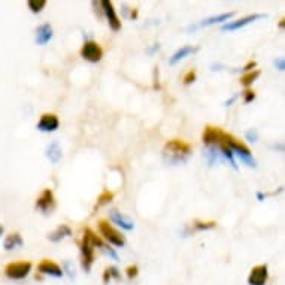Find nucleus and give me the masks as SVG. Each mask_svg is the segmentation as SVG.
I'll return each mask as SVG.
<instances>
[{
    "instance_id": "1",
    "label": "nucleus",
    "mask_w": 285,
    "mask_h": 285,
    "mask_svg": "<svg viewBox=\"0 0 285 285\" xmlns=\"http://www.w3.org/2000/svg\"><path fill=\"white\" fill-rule=\"evenodd\" d=\"M103 245V240L90 228H87L84 231V237H82V243H81V263H82V269L85 272L91 270V266L94 263V248H99Z\"/></svg>"
},
{
    "instance_id": "2",
    "label": "nucleus",
    "mask_w": 285,
    "mask_h": 285,
    "mask_svg": "<svg viewBox=\"0 0 285 285\" xmlns=\"http://www.w3.org/2000/svg\"><path fill=\"white\" fill-rule=\"evenodd\" d=\"M191 151H193V148L190 143H187L181 139H173L164 145L163 157L170 164H182L190 157Z\"/></svg>"
},
{
    "instance_id": "3",
    "label": "nucleus",
    "mask_w": 285,
    "mask_h": 285,
    "mask_svg": "<svg viewBox=\"0 0 285 285\" xmlns=\"http://www.w3.org/2000/svg\"><path fill=\"white\" fill-rule=\"evenodd\" d=\"M99 231H100V234L109 242V243H112V245H115V246H124L126 245V237L118 231V230H115L108 221H99Z\"/></svg>"
},
{
    "instance_id": "4",
    "label": "nucleus",
    "mask_w": 285,
    "mask_h": 285,
    "mask_svg": "<svg viewBox=\"0 0 285 285\" xmlns=\"http://www.w3.org/2000/svg\"><path fill=\"white\" fill-rule=\"evenodd\" d=\"M32 270V263L30 261H14V263H9L6 267H5V275L9 278V279H24Z\"/></svg>"
},
{
    "instance_id": "5",
    "label": "nucleus",
    "mask_w": 285,
    "mask_h": 285,
    "mask_svg": "<svg viewBox=\"0 0 285 285\" xmlns=\"http://www.w3.org/2000/svg\"><path fill=\"white\" fill-rule=\"evenodd\" d=\"M81 57L90 63H99L103 57V50L97 42L85 41V44L81 48Z\"/></svg>"
},
{
    "instance_id": "6",
    "label": "nucleus",
    "mask_w": 285,
    "mask_h": 285,
    "mask_svg": "<svg viewBox=\"0 0 285 285\" xmlns=\"http://www.w3.org/2000/svg\"><path fill=\"white\" fill-rule=\"evenodd\" d=\"M36 208L45 215L51 214L56 209V199H54V194L50 188H45L41 193V196L36 200Z\"/></svg>"
},
{
    "instance_id": "7",
    "label": "nucleus",
    "mask_w": 285,
    "mask_h": 285,
    "mask_svg": "<svg viewBox=\"0 0 285 285\" xmlns=\"http://www.w3.org/2000/svg\"><path fill=\"white\" fill-rule=\"evenodd\" d=\"M100 6H102L103 14H105L106 18H108V24H109V27H111L114 32H118V30L121 29V21H120V18H118V15H117V12H115L114 3L109 2V0H102V2H100Z\"/></svg>"
},
{
    "instance_id": "8",
    "label": "nucleus",
    "mask_w": 285,
    "mask_h": 285,
    "mask_svg": "<svg viewBox=\"0 0 285 285\" xmlns=\"http://www.w3.org/2000/svg\"><path fill=\"white\" fill-rule=\"evenodd\" d=\"M269 279V269L267 264H258L252 267L249 276H248V284L249 285H266Z\"/></svg>"
},
{
    "instance_id": "9",
    "label": "nucleus",
    "mask_w": 285,
    "mask_h": 285,
    "mask_svg": "<svg viewBox=\"0 0 285 285\" xmlns=\"http://www.w3.org/2000/svg\"><path fill=\"white\" fill-rule=\"evenodd\" d=\"M38 270H39L41 275H50V276H53V278H62V276L65 275L63 269H62L56 261L48 260V258H45V260H42V261L39 263Z\"/></svg>"
},
{
    "instance_id": "10",
    "label": "nucleus",
    "mask_w": 285,
    "mask_h": 285,
    "mask_svg": "<svg viewBox=\"0 0 285 285\" xmlns=\"http://www.w3.org/2000/svg\"><path fill=\"white\" fill-rule=\"evenodd\" d=\"M261 18H266V15H264V14H254V15L243 17V18H240V20H237V21H231V23L224 24V26H222V32H234V30H239V29H242V27H245V26H248V24H251V23H254V21H257V20H261Z\"/></svg>"
},
{
    "instance_id": "11",
    "label": "nucleus",
    "mask_w": 285,
    "mask_h": 285,
    "mask_svg": "<svg viewBox=\"0 0 285 285\" xmlns=\"http://www.w3.org/2000/svg\"><path fill=\"white\" fill-rule=\"evenodd\" d=\"M224 138V132L219 129V127H212V126H208L205 129V133H203V142L206 146H218V143L222 141Z\"/></svg>"
},
{
    "instance_id": "12",
    "label": "nucleus",
    "mask_w": 285,
    "mask_h": 285,
    "mask_svg": "<svg viewBox=\"0 0 285 285\" xmlns=\"http://www.w3.org/2000/svg\"><path fill=\"white\" fill-rule=\"evenodd\" d=\"M60 126V121L57 118V115L54 114H44L38 123V130L41 132H56Z\"/></svg>"
},
{
    "instance_id": "13",
    "label": "nucleus",
    "mask_w": 285,
    "mask_h": 285,
    "mask_svg": "<svg viewBox=\"0 0 285 285\" xmlns=\"http://www.w3.org/2000/svg\"><path fill=\"white\" fill-rule=\"evenodd\" d=\"M109 218L112 219V222H115L118 227H121V228H124V230H127V231H132V230L135 228L133 219H130V218L126 216L124 214L118 212L117 209H112V211L109 212Z\"/></svg>"
},
{
    "instance_id": "14",
    "label": "nucleus",
    "mask_w": 285,
    "mask_h": 285,
    "mask_svg": "<svg viewBox=\"0 0 285 285\" xmlns=\"http://www.w3.org/2000/svg\"><path fill=\"white\" fill-rule=\"evenodd\" d=\"M234 15V12H227V14H221V15H215V17H209L191 27H188V30H196V29H200V27H208V26H214V24H218L221 21H228L231 17Z\"/></svg>"
},
{
    "instance_id": "15",
    "label": "nucleus",
    "mask_w": 285,
    "mask_h": 285,
    "mask_svg": "<svg viewBox=\"0 0 285 285\" xmlns=\"http://www.w3.org/2000/svg\"><path fill=\"white\" fill-rule=\"evenodd\" d=\"M51 39H53V27L48 23L39 26L36 30V44L38 45H47Z\"/></svg>"
},
{
    "instance_id": "16",
    "label": "nucleus",
    "mask_w": 285,
    "mask_h": 285,
    "mask_svg": "<svg viewBox=\"0 0 285 285\" xmlns=\"http://www.w3.org/2000/svg\"><path fill=\"white\" fill-rule=\"evenodd\" d=\"M199 48H194V47H191V45H185V47H182V48H179L172 57H170V60H169V65L170 66H175L176 63H179L181 60H184L185 57H188L190 54H194L196 51H197Z\"/></svg>"
},
{
    "instance_id": "17",
    "label": "nucleus",
    "mask_w": 285,
    "mask_h": 285,
    "mask_svg": "<svg viewBox=\"0 0 285 285\" xmlns=\"http://www.w3.org/2000/svg\"><path fill=\"white\" fill-rule=\"evenodd\" d=\"M69 236H72V230H71V227L66 225V224H62V225L57 227L53 233L48 234V240L57 243V242L63 240L65 237H69Z\"/></svg>"
},
{
    "instance_id": "18",
    "label": "nucleus",
    "mask_w": 285,
    "mask_h": 285,
    "mask_svg": "<svg viewBox=\"0 0 285 285\" xmlns=\"http://www.w3.org/2000/svg\"><path fill=\"white\" fill-rule=\"evenodd\" d=\"M205 158H206V161H208L209 166H214V164H216V163L225 161L224 157H222V154H221V151L218 149V146H208V149H206V152H205Z\"/></svg>"
},
{
    "instance_id": "19",
    "label": "nucleus",
    "mask_w": 285,
    "mask_h": 285,
    "mask_svg": "<svg viewBox=\"0 0 285 285\" xmlns=\"http://www.w3.org/2000/svg\"><path fill=\"white\" fill-rule=\"evenodd\" d=\"M45 155L48 157V160H50L51 163L57 164V163L62 160V155H63L60 143H59V142H53V143H50V145H48V148H47Z\"/></svg>"
},
{
    "instance_id": "20",
    "label": "nucleus",
    "mask_w": 285,
    "mask_h": 285,
    "mask_svg": "<svg viewBox=\"0 0 285 285\" xmlns=\"http://www.w3.org/2000/svg\"><path fill=\"white\" fill-rule=\"evenodd\" d=\"M23 237H21V234L20 233H11V234H8L6 236V239H5V242H3V248L6 249V251H12V249H15V248H20V246H23Z\"/></svg>"
},
{
    "instance_id": "21",
    "label": "nucleus",
    "mask_w": 285,
    "mask_h": 285,
    "mask_svg": "<svg viewBox=\"0 0 285 285\" xmlns=\"http://www.w3.org/2000/svg\"><path fill=\"white\" fill-rule=\"evenodd\" d=\"M260 71H252V72H246L242 78H240V84L243 85V87H249V85H252L255 81H257V78L260 76Z\"/></svg>"
},
{
    "instance_id": "22",
    "label": "nucleus",
    "mask_w": 285,
    "mask_h": 285,
    "mask_svg": "<svg viewBox=\"0 0 285 285\" xmlns=\"http://www.w3.org/2000/svg\"><path fill=\"white\" fill-rule=\"evenodd\" d=\"M45 5H47L45 0H29L27 2V6L33 14H39L45 8Z\"/></svg>"
},
{
    "instance_id": "23",
    "label": "nucleus",
    "mask_w": 285,
    "mask_h": 285,
    "mask_svg": "<svg viewBox=\"0 0 285 285\" xmlns=\"http://www.w3.org/2000/svg\"><path fill=\"white\" fill-rule=\"evenodd\" d=\"M193 227H194L196 231H203V230L215 228V227H216V222H215V221H194Z\"/></svg>"
},
{
    "instance_id": "24",
    "label": "nucleus",
    "mask_w": 285,
    "mask_h": 285,
    "mask_svg": "<svg viewBox=\"0 0 285 285\" xmlns=\"http://www.w3.org/2000/svg\"><path fill=\"white\" fill-rule=\"evenodd\" d=\"M112 199H114V193H111V191H103V193L99 196V199H97L96 208H100V206H105V205L111 203Z\"/></svg>"
},
{
    "instance_id": "25",
    "label": "nucleus",
    "mask_w": 285,
    "mask_h": 285,
    "mask_svg": "<svg viewBox=\"0 0 285 285\" xmlns=\"http://www.w3.org/2000/svg\"><path fill=\"white\" fill-rule=\"evenodd\" d=\"M100 251L103 252V254H106L108 257H111L112 260H115V261H118V254L114 251V248H111V246H108L106 243H103L102 246H100Z\"/></svg>"
},
{
    "instance_id": "26",
    "label": "nucleus",
    "mask_w": 285,
    "mask_h": 285,
    "mask_svg": "<svg viewBox=\"0 0 285 285\" xmlns=\"http://www.w3.org/2000/svg\"><path fill=\"white\" fill-rule=\"evenodd\" d=\"M245 138H246V141L255 143V142L258 141V132H257V129H249V130L245 133Z\"/></svg>"
},
{
    "instance_id": "27",
    "label": "nucleus",
    "mask_w": 285,
    "mask_h": 285,
    "mask_svg": "<svg viewBox=\"0 0 285 285\" xmlns=\"http://www.w3.org/2000/svg\"><path fill=\"white\" fill-rule=\"evenodd\" d=\"M63 266H65V270H63V272H68V275H69L71 278H75V266H73V263L69 261V260H66V261L63 263Z\"/></svg>"
},
{
    "instance_id": "28",
    "label": "nucleus",
    "mask_w": 285,
    "mask_h": 285,
    "mask_svg": "<svg viewBox=\"0 0 285 285\" xmlns=\"http://www.w3.org/2000/svg\"><path fill=\"white\" fill-rule=\"evenodd\" d=\"M196 76H197V75H196V71H190V72L185 73V76H184L182 81H184L185 85H190V84H193V82L196 81Z\"/></svg>"
},
{
    "instance_id": "29",
    "label": "nucleus",
    "mask_w": 285,
    "mask_h": 285,
    "mask_svg": "<svg viewBox=\"0 0 285 285\" xmlns=\"http://www.w3.org/2000/svg\"><path fill=\"white\" fill-rule=\"evenodd\" d=\"M126 273H127V278H129V279H133V278H136V276H138L139 269H138V266H136V264H133V266H129V267L126 269Z\"/></svg>"
},
{
    "instance_id": "30",
    "label": "nucleus",
    "mask_w": 285,
    "mask_h": 285,
    "mask_svg": "<svg viewBox=\"0 0 285 285\" xmlns=\"http://www.w3.org/2000/svg\"><path fill=\"white\" fill-rule=\"evenodd\" d=\"M255 99V93L252 90H245L243 91V102L245 103H251Z\"/></svg>"
},
{
    "instance_id": "31",
    "label": "nucleus",
    "mask_w": 285,
    "mask_h": 285,
    "mask_svg": "<svg viewBox=\"0 0 285 285\" xmlns=\"http://www.w3.org/2000/svg\"><path fill=\"white\" fill-rule=\"evenodd\" d=\"M108 272H109L111 278H114V279H121V273H120V270H118L115 266H111V267H108Z\"/></svg>"
},
{
    "instance_id": "32",
    "label": "nucleus",
    "mask_w": 285,
    "mask_h": 285,
    "mask_svg": "<svg viewBox=\"0 0 285 285\" xmlns=\"http://www.w3.org/2000/svg\"><path fill=\"white\" fill-rule=\"evenodd\" d=\"M275 66H276V69H278V71H281V72H282V71L285 69V60H284L282 57L276 59V60H275Z\"/></svg>"
},
{
    "instance_id": "33",
    "label": "nucleus",
    "mask_w": 285,
    "mask_h": 285,
    "mask_svg": "<svg viewBox=\"0 0 285 285\" xmlns=\"http://www.w3.org/2000/svg\"><path fill=\"white\" fill-rule=\"evenodd\" d=\"M255 66H257V63H255L254 60H252V62H248V63L243 66V71H245V72H252V69H254Z\"/></svg>"
},
{
    "instance_id": "34",
    "label": "nucleus",
    "mask_w": 285,
    "mask_h": 285,
    "mask_svg": "<svg viewBox=\"0 0 285 285\" xmlns=\"http://www.w3.org/2000/svg\"><path fill=\"white\" fill-rule=\"evenodd\" d=\"M109 281H111V275H109L108 269H105V272H103V282H105V284H108Z\"/></svg>"
},
{
    "instance_id": "35",
    "label": "nucleus",
    "mask_w": 285,
    "mask_h": 285,
    "mask_svg": "<svg viewBox=\"0 0 285 285\" xmlns=\"http://www.w3.org/2000/svg\"><path fill=\"white\" fill-rule=\"evenodd\" d=\"M158 50H160V45H158V44H155L151 50H148V54H154V53H155V51H158Z\"/></svg>"
},
{
    "instance_id": "36",
    "label": "nucleus",
    "mask_w": 285,
    "mask_h": 285,
    "mask_svg": "<svg viewBox=\"0 0 285 285\" xmlns=\"http://www.w3.org/2000/svg\"><path fill=\"white\" fill-rule=\"evenodd\" d=\"M236 99H237V94H234V96H233L231 99H228V100H227V102H225L224 105H225V106H230V105H231V103H233V102H234Z\"/></svg>"
},
{
    "instance_id": "37",
    "label": "nucleus",
    "mask_w": 285,
    "mask_h": 285,
    "mask_svg": "<svg viewBox=\"0 0 285 285\" xmlns=\"http://www.w3.org/2000/svg\"><path fill=\"white\" fill-rule=\"evenodd\" d=\"M257 199H258V202H263L266 199V194H263L261 191H257Z\"/></svg>"
},
{
    "instance_id": "38",
    "label": "nucleus",
    "mask_w": 285,
    "mask_h": 285,
    "mask_svg": "<svg viewBox=\"0 0 285 285\" xmlns=\"http://www.w3.org/2000/svg\"><path fill=\"white\" fill-rule=\"evenodd\" d=\"M3 231H5V228H3V225H2V224H0V236L3 234Z\"/></svg>"
},
{
    "instance_id": "39",
    "label": "nucleus",
    "mask_w": 285,
    "mask_h": 285,
    "mask_svg": "<svg viewBox=\"0 0 285 285\" xmlns=\"http://www.w3.org/2000/svg\"><path fill=\"white\" fill-rule=\"evenodd\" d=\"M279 27H281V29H284V20H281V23H279Z\"/></svg>"
}]
</instances>
